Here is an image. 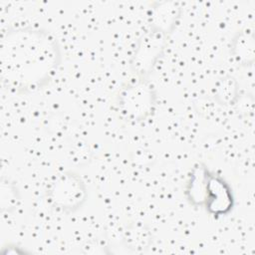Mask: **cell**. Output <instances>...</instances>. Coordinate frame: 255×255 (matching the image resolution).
<instances>
[{
  "mask_svg": "<svg viewBox=\"0 0 255 255\" xmlns=\"http://www.w3.org/2000/svg\"><path fill=\"white\" fill-rule=\"evenodd\" d=\"M0 63L2 85L14 93H29L51 82L62 63V50L45 29L12 28L1 37Z\"/></svg>",
  "mask_w": 255,
  "mask_h": 255,
  "instance_id": "obj_1",
  "label": "cell"
},
{
  "mask_svg": "<svg viewBox=\"0 0 255 255\" xmlns=\"http://www.w3.org/2000/svg\"><path fill=\"white\" fill-rule=\"evenodd\" d=\"M156 107V94L148 79L135 78L120 92L118 112L128 122L140 123L149 118Z\"/></svg>",
  "mask_w": 255,
  "mask_h": 255,
  "instance_id": "obj_2",
  "label": "cell"
},
{
  "mask_svg": "<svg viewBox=\"0 0 255 255\" xmlns=\"http://www.w3.org/2000/svg\"><path fill=\"white\" fill-rule=\"evenodd\" d=\"M49 203L53 208L64 213L79 210L87 201L88 189L82 177L74 171L59 174L47 190Z\"/></svg>",
  "mask_w": 255,
  "mask_h": 255,
  "instance_id": "obj_3",
  "label": "cell"
},
{
  "mask_svg": "<svg viewBox=\"0 0 255 255\" xmlns=\"http://www.w3.org/2000/svg\"><path fill=\"white\" fill-rule=\"evenodd\" d=\"M169 36L148 29L138 39L130 59V69L135 78L148 79L162 56Z\"/></svg>",
  "mask_w": 255,
  "mask_h": 255,
  "instance_id": "obj_4",
  "label": "cell"
},
{
  "mask_svg": "<svg viewBox=\"0 0 255 255\" xmlns=\"http://www.w3.org/2000/svg\"><path fill=\"white\" fill-rule=\"evenodd\" d=\"M202 206L213 216L226 215L234 206L232 188L223 177L210 170L207 173Z\"/></svg>",
  "mask_w": 255,
  "mask_h": 255,
  "instance_id": "obj_5",
  "label": "cell"
},
{
  "mask_svg": "<svg viewBox=\"0 0 255 255\" xmlns=\"http://www.w3.org/2000/svg\"><path fill=\"white\" fill-rule=\"evenodd\" d=\"M182 14L180 3L175 1H158L150 5L147 18L150 30L169 36L173 33Z\"/></svg>",
  "mask_w": 255,
  "mask_h": 255,
  "instance_id": "obj_6",
  "label": "cell"
},
{
  "mask_svg": "<svg viewBox=\"0 0 255 255\" xmlns=\"http://www.w3.org/2000/svg\"><path fill=\"white\" fill-rule=\"evenodd\" d=\"M254 35L251 30L238 31L230 43V55L239 66H252L255 59Z\"/></svg>",
  "mask_w": 255,
  "mask_h": 255,
  "instance_id": "obj_7",
  "label": "cell"
},
{
  "mask_svg": "<svg viewBox=\"0 0 255 255\" xmlns=\"http://www.w3.org/2000/svg\"><path fill=\"white\" fill-rule=\"evenodd\" d=\"M209 169L203 163H197L193 166L186 183L185 195L190 204L202 206L207 173Z\"/></svg>",
  "mask_w": 255,
  "mask_h": 255,
  "instance_id": "obj_8",
  "label": "cell"
},
{
  "mask_svg": "<svg viewBox=\"0 0 255 255\" xmlns=\"http://www.w3.org/2000/svg\"><path fill=\"white\" fill-rule=\"evenodd\" d=\"M236 79L232 76H224L217 80L213 87V98L222 106L234 105L239 99L240 89Z\"/></svg>",
  "mask_w": 255,
  "mask_h": 255,
  "instance_id": "obj_9",
  "label": "cell"
},
{
  "mask_svg": "<svg viewBox=\"0 0 255 255\" xmlns=\"http://www.w3.org/2000/svg\"><path fill=\"white\" fill-rule=\"evenodd\" d=\"M151 235L149 230L141 225H131L125 231L124 241L126 246L133 250L147 248L150 243Z\"/></svg>",
  "mask_w": 255,
  "mask_h": 255,
  "instance_id": "obj_10",
  "label": "cell"
},
{
  "mask_svg": "<svg viewBox=\"0 0 255 255\" xmlns=\"http://www.w3.org/2000/svg\"><path fill=\"white\" fill-rule=\"evenodd\" d=\"M20 193L15 182L9 178L2 177L1 179V200L0 206L2 212L13 211L19 203Z\"/></svg>",
  "mask_w": 255,
  "mask_h": 255,
  "instance_id": "obj_11",
  "label": "cell"
}]
</instances>
